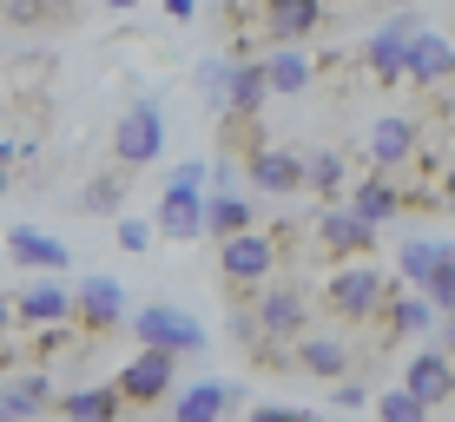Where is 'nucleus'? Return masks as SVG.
Segmentation results:
<instances>
[{"instance_id": "4", "label": "nucleus", "mask_w": 455, "mask_h": 422, "mask_svg": "<svg viewBox=\"0 0 455 422\" xmlns=\"http://www.w3.org/2000/svg\"><path fill=\"white\" fill-rule=\"evenodd\" d=\"M251 323H258L264 343H291L310 330V297L304 284H284V277H271V284L251 291Z\"/></svg>"}, {"instance_id": "18", "label": "nucleus", "mask_w": 455, "mask_h": 422, "mask_svg": "<svg viewBox=\"0 0 455 422\" xmlns=\"http://www.w3.org/2000/svg\"><path fill=\"white\" fill-rule=\"evenodd\" d=\"M7 258L20 264V271H67V264H73L67 244L46 238V231H34V225H7Z\"/></svg>"}, {"instance_id": "27", "label": "nucleus", "mask_w": 455, "mask_h": 422, "mask_svg": "<svg viewBox=\"0 0 455 422\" xmlns=\"http://www.w3.org/2000/svg\"><path fill=\"white\" fill-rule=\"evenodd\" d=\"M416 284H422V297H429V304L443 310V323H449V310H455V251H449V244L435 251V264L416 277Z\"/></svg>"}, {"instance_id": "16", "label": "nucleus", "mask_w": 455, "mask_h": 422, "mask_svg": "<svg viewBox=\"0 0 455 422\" xmlns=\"http://www.w3.org/2000/svg\"><path fill=\"white\" fill-rule=\"evenodd\" d=\"M403 389L429 402V416H443L449 396H455V363H449V350H422L416 363H410V377H403Z\"/></svg>"}, {"instance_id": "33", "label": "nucleus", "mask_w": 455, "mask_h": 422, "mask_svg": "<svg viewBox=\"0 0 455 422\" xmlns=\"http://www.w3.org/2000/svg\"><path fill=\"white\" fill-rule=\"evenodd\" d=\"M152 244V225H139V218H119V251H146Z\"/></svg>"}, {"instance_id": "23", "label": "nucleus", "mask_w": 455, "mask_h": 422, "mask_svg": "<svg viewBox=\"0 0 455 422\" xmlns=\"http://www.w3.org/2000/svg\"><path fill=\"white\" fill-rule=\"evenodd\" d=\"M179 422H212V416H231L238 410V383H198V389H179V396H165Z\"/></svg>"}, {"instance_id": "25", "label": "nucleus", "mask_w": 455, "mask_h": 422, "mask_svg": "<svg viewBox=\"0 0 455 422\" xmlns=\"http://www.w3.org/2000/svg\"><path fill=\"white\" fill-rule=\"evenodd\" d=\"M264 106H271V86H264V73H258V60H231V86H225V113H258L264 119Z\"/></svg>"}, {"instance_id": "26", "label": "nucleus", "mask_w": 455, "mask_h": 422, "mask_svg": "<svg viewBox=\"0 0 455 422\" xmlns=\"http://www.w3.org/2000/svg\"><path fill=\"white\" fill-rule=\"evenodd\" d=\"M53 410H60V416H100V422H106V416H125V402H119L113 383H106V389L86 383V389H53Z\"/></svg>"}, {"instance_id": "19", "label": "nucleus", "mask_w": 455, "mask_h": 422, "mask_svg": "<svg viewBox=\"0 0 455 422\" xmlns=\"http://www.w3.org/2000/svg\"><path fill=\"white\" fill-rule=\"evenodd\" d=\"M13 383H0V416H40L53 410V370H7Z\"/></svg>"}, {"instance_id": "22", "label": "nucleus", "mask_w": 455, "mask_h": 422, "mask_svg": "<svg viewBox=\"0 0 455 422\" xmlns=\"http://www.w3.org/2000/svg\"><path fill=\"white\" fill-rule=\"evenodd\" d=\"M304 192L317 198V205L343 198V192H350V152H343V146H323V152H310V159H304Z\"/></svg>"}, {"instance_id": "5", "label": "nucleus", "mask_w": 455, "mask_h": 422, "mask_svg": "<svg viewBox=\"0 0 455 422\" xmlns=\"http://www.w3.org/2000/svg\"><path fill=\"white\" fill-rule=\"evenodd\" d=\"M67 323L80 330L86 350L106 343L125 323V291L113 284V277H80V284H73V304H67Z\"/></svg>"}, {"instance_id": "11", "label": "nucleus", "mask_w": 455, "mask_h": 422, "mask_svg": "<svg viewBox=\"0 0 455 422\" xmlns=\"http://www.w3.org/2000/svg\"><path fill=\"white\" fill-rule=\"evenodd\" d=\"M258 73H264V86H271V100H297V92L317 86V60H310L297 40H271L258 53Z\"/></svg>"}, {"instance_id": "9", "label": "nucleus", "mask_w": 455, "mask_h": 422, "mask_svg": "<svg viewBox=\"0 0 455 422\" xmlns=\"http://www.w3.org/2000/svg\"><path fill=\"white\" fill-rule=\"evenodd\" d=\"M251 13H258V46H271V40H297L304 46L323 20H331L323 0H251Z\"/></svg>"}, {"instance_id": "30", "label": "nucleus", "mask_w": 455, "mask_h": 422, "mask_svg": "<svg viewBox=\"0 0 455 422\" xmlns=\"http://www.w3.org/2000/svg\"><path fill=\"white\" fill-rule=\"evenodd\" d=\"M73 7H80V0H13V20H27V27H60V20H73Z\"/></svg>"}, {"instance_id": "6", "label": "nucleus", "mask_w": 455, "mask_h": 422, "mask_svg": "<svg viewBox=\"0 0 455 422\" xmlns=\"http://www.w3.org/2000/svg\"><path fill=\"white\" fill-rule=\"evenodd\" d=\"M159 152H165V113L152 100H132L113 126V165L146 171V165H159Z\"/></svg>"}, {"instance_id": "8", "label": "nucleus", "mask_w": 455, "mask_h": 422, "mask_svg": "<svg viewBox=\"0 0 455 422\" xmlns=\"http://www.w3.org/2000/svg\"><path fill=\"white\" fill-rule=\"evenodd\" d=\"M238 179H251L258 192H271V198H291V192H304V159H297L291 146H277L271 132H258L238 152Z\"/></svg>"}, {"instance_id": "12", "label": "nucleus", "mask_w": 455, "mask_h": 422, "mask_svg": "<svg viewBox=\"0 0 455 422\" xmlns=\"http://www.w3.org/2000/svg\"><path fill=\"white\" fill-rule=\"evenodd\" d=\"M410 34H416V13L403 7L389 27H376L370 34V46H363V80L370 86H403V46H410Z\"/></svg>"}, {"instance_id": "37", "label": "nucleus", "mask_w": 455, "mask_h": 422, "mask_svg": "<svg viewBox=\"0 0 455 422\" xmlns=\"http://www.w3.org/2000/svg\"><path fill=\"white\" fill-rule=\"evenodd\" d=\"M7 185H13V171H7V165H0V198H7Z\"/></svg>"}, {"instance_id": "20", "label": "nucleus", "mask_w": 455, "mask_h": 422, "mask_svg": "<svg viewBox=\"0 0 455 422\" xmlns=\"http://www.w3.org/2000/svg\"><path fill=\"white\" fill-rule=\"evenodd\" d=\"M198 218H205V198L192 192V185H165V198H159V238H172V244H192L198 238Z\"/></svg>"}, {"instance_id": "34", "label": "nucleus", "mask_w": 455, "mask_h": 422, "mask_svg": "<svg viewBox=\"0 0 455 422\" xmlns=\"http://www.w3.org/2000/svg\"><path fill=\"white\" fill-rule=\"evenodd\" d=\"M363 383H350V377H337V410H363Z\"/></svg>"}, {"instance_id": "15", "label": "nucleus", "mask_w": 455, "mask_h": 422, "mask_svg": "<svg viewBox=\"0 0 455 422\" xmlns=\"http://www.w3.org/2000/svg\"><path fill=\"white\" fill-rule=\"evenodd\" d=\"M449 67H455V46L449 34H410V46H403V80H416V86H443L449 80Z\"/></svg>"}, {"instance_id": "1", "label": "nucleus", "mask_w": 455, "mask_h": 422, "mask_svg": "<svg viewBox=\"0 0 455 422\" xmlns=\"http://www.w3.org/2000/svg\"><path fill=\"white\" fill-rule=\"evenodd\" d=\"M396 277L376 271V258H337L331 277H323V310L343 323V330H370L376 310H383V297Z\"/></svg>"}, {"instance_id": "31", "label": "nucleus", "mask_w": 455, "mask_h": 422, "mask_svg": "<svg viewBox=\"0 0 455 422\" xmlns=\"http://www.w3.org/2000/svg\"><path fill=\"white\" fill-rule=\"evenodd\" d=\"M198 86H205V106H212V113H225V86H231V60H205V73H198Z\"/></svg>"}, {"instance_id": "35", "label": "nucleus", "mask_w": 455, "mask_h": 422, "mask_svg": "<svg viewBox=\"0 0 455 422\" xmlns=\"http://www.w3.org/2000/svg\"><path fill=\"white\" fill-rule=\"evenodd\" d=\"M165 185H192V192H198V185H205V165H179Z\"/></svg>"}, {"instance_id": "28", "label": "nucleus", "mask_w": 455, "mask_h": 422, "mask_svg": "<svg viewBox=\"0 0 455 422\" xmlns=\"http://www.w3.org/2000/svg\"><path fill=\"white\" fill-rule=\"evenodd\" d=\"M125 185H132V171H125V165H113L106 179H92L86 192H80V211H92V218L119 211V205H125Z\"/></svg>"}, {"instance_id": "13", "label": "nucleus", "mask_w": 455, "mask_h": 422, "mask_svg": "<svg viewBox=\"0 0 455 422\" xmlns=\"http://www.w3.org/2000/svg\"><path fill=\"white\" fill-rule=\"evenodd\" d=\"M416 139H422V119L383 113L370 126V171H403V165H410V152H416Z\"/></svg>"}, {"instance_id": "14", "label": "nucleus", "mask_w": 455, "mask_h": 422, "mask_svg": "<svg viewBox=\"0 0 455 422\" xmlns=\"http://www.w3.org/2000/svg\"><path fill=\"white\" fill-rule=\"evenodd\" d=\"M291 363L304 370V377L337 383V377H350V343L331 337V330H304V337H291Z\"/></svg>"}, {"instance_id": "10", "label": "nucleus", "mask_w": 455, "mask_h": 422, "mask_svg": "<svg viewBox=\"0 0 455 422\" xmlns=\"http://www.w3.org/2000/svg\"><path fill=\"white\" fill-rule=\"evenodd\" d=\"M125 330H132L139 343H159V350H172V356H198V350H205L198 317H185V310H172V304H146Z\"/></svg>"}, {"instance_id": "7", "label": "nucleus", "mask_w": 455, "mask_h": 422, "mask_svg": "<svg viewBox=\"0 0 455 422\" xmlns=\"http://www.w3.org/2000/svg\"><path fill=\"white\" fill-rule=\"evenodd\" d=\"M304 231H310V244H317L323 264H337V258H370V251H376V225H363L343 198H331L317 218H304Z\"/></svg>"}, {"instance_id": "36", "label": "nucleus", "mask_w": 455, "mask_h": 422, "mask_svg": "<svg viewBox=\"0 0 455 422\" xmlns=\"http://www.w3.org/2000/svg\"><path fill=\"white\" fill-rule=\"evenodd\" d=\"M192 13H198V0H165V20H179V27H185Z\"/></svg>"}, {"instance_id": "38", "label": "nucleus", "mask_w": 455, "mask_h": 422, "mask_svg": "<svg viewBox=\"0 0 455 422\" xmlns=\"http://www.w3.org/2000/svg\"><path fill=\"white\" fill-rule=\"evenodd\" d=\"M106 7H119V13H125V7H139V0H106Z\"/></svg>"}, {"instance_id": "39", "label": "nucleus", "mask_w": 455, "mask_h": 422, "mask_svg": "<svg viewBox=\"0 0 455 422\" xmlns=\"http://www.w3.org/2000/svg\"><path fill=\"white\" fill-rule=\"evenodd\" d=\"M389 7H416V0H389Z\"/></svg>"}, {"instance_id": "17", "label": "nucleus", "mask_w": 455, "mask_h": 422, "mask_svg": "<svg viewBox=\"0 0 455 422\" xmlns=\"http://www.w3.org/2000/svg\"><path fill=\"white\" fill-rule=\"evenodd\" d=\"M350 211L363 218V225H376V231H383L396 211H410V205H403V179H396V171H370V179L350 192Z\"/></svg>"}, {"instance_id": "2", "label": "nucleus", "mask_w": 455, "mask_h": 422, "mask_svg": "<svg viewBox=\"0 0 455 422\" xmlns=\"http://www.w3.org/2000/svg\"><path fill=\"white\" fill-rule=\"evenodd\" d=\"M277 271H284V244H277L271 231L244 225V231H231V238H218V291L225 297H251L258 284H271Z\"/></svg>"}, {"instance_id": "21", "label": "nucleus", "mask_w": 455, "mask_h": 422, "mask_svg": "<svg viewBox=\"0 0 455 422\" xmlns=\"http://www.w3.org/2000/svg\"><path fill=\"white\" fill-rule=\"evenodd\" d=\"M7 304H13V330H34V323H60L67 317L73 291L67 284H27V291H13Z\"/></svg>"}, {"instance_id": "24", "label": "nucleus", "mask_w": 455, "mask_h": 422, "mask_svg": "<svg viewBox=\"0 0 455 422\" xmlns=\"http://www.w3.org/2000/svg\"><path fill=\"white\" fill-rule=\"evenodd\" d=\"M244 225H258V205L251 198H238V192H212L205 198V218H198V238H231V231H244Z\"/></svg>"}, {"instance_id": "29", "label": "nucleus", "mask_w": 455, "mask_h": 422, "mask_svg": "<svg viewBox=\"0 0 455 422\" xmlns=\"http://www.w3.org/2000/svg\"><path fill=\"white\" fill-rule=\"evenodd\" d=\"M376 416H383V422H429V402H422V396H410V389H383V396H376Z\"/></svg>"}, {"instance_id": "3", "label": "nucleus", "mask_w": 455, "mask_h": 422, "mask_svg": "<svg viewBox=\"0 0 455 422\" xmlns=\"http://www.w3.org/2000/svg\"><path fill=\"white\" fill-rule=\"evenodd\" d=\"M125 410H159V402L179 389V356L159 350V343H139V356H125V370L113 377Z\"/></svg>"}, {"instance_id": "32", "label": "nucleus", "mask_w": 455, "mask_h": 422, "mask_svg": "<svg viewBox=\"0 0 455 422\" xmlns=\"http://www.w3.org/2000/svg\"><path fill=\"white\" fill-rule=\"evenodd\" d=\"M443 244H449V238H443ZM443 244H435V238H416V244H403V277H422V271L435 264V251H443Z\"/></svg>"}]
</instances>
